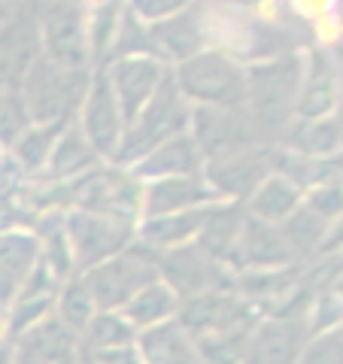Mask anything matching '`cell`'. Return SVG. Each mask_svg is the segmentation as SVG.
<instances>
[{
  "label": "cell",
  "mask_w": 343,
  "mask_h": 364,
  "mask_svg": "<svg viewBox=\"0 0 343 364\" xmlns=\"http://www.w3.org/2000/svg\"><path fill=\"white\" fill-rule=\"evenodd\" d=\"M304 79V52H289L246 67L243 112L253 122L261 146H280L295 124Z\"/></svg>",
  "instance_id": "cell-1"
},
{
  "label": "cell",
  "mask_w": 343,
  "mask_h": 364,
  "mask_svg": "<svg viewBox=\"0 0 343 364\" xmlns=\"http://www.w3.org/2000/svg\"><path fill=\"white\" fill-rule=\"evenodd\" d=\"M189 116H191V104L179 95V88L174 82V73H167L158 82L155 95L149 97V104L143 107V112L128 124L122 134V143L116 155L107 164L119 167V170H131L134 164H140L152 149H158L162 143L174 140V136L189 131Z\"/></svg>",
  "instance_id": "cell-2"
},
{
  "label": "cell",
  "mask_w": 343,
  "mask_h": 364,
  "mask_svg": "<svg viewBox=\"0 0 343 364\" xmlns=\"http://www.w3.org/2000/svg\"><path fill=\"white\" fill-rule=\"evenodd\" d=\"M179 95L191 107L243 109L246 100V67L222 52L204 49L189 61L170 67Z\"/></svg>",
  "instance_id": "cell-3"
},
{
  "label": "cell",
  "mask_w": 343,
  "mask_h": 364,
  "mask_svg": "<svg viewBox=\"0 0 343 364\" xmlns=\"http://www.w3.org/2000/svg\"><path fill=\"white\" fill-rule=\"evenodd\" d=\"M88 79L91 70H67V67L52 64L40 55L19 82V95L25 100L31 124H55L76 119Z\"/></svg>",
  "instance_id": "cell-4"
},
{
  "label": "cell",
  "mask_w": 343,
  "mask_h": 364,
  "mask_svg": "<svg viewBox=\"0 0 343 364\" xmlns=\"http://www.w3.org/2000/svg\"><path fill=\"white\" fill-rule=\"evenodd\" d=\"M79 277H83L97 313H119L146 286L158 282V252L134 240L119 255L100 261Z\"/></svg>",
  "instance_id": "cell-5"
},
{
  "label": "cell",
  "mask_w": 343,
  "mask_h": 364,
  "mask_svg": "<svg viewBox=\"0 0 343 364\" xmlns=\"http://www.w3.org/2000/svg\"><path fill=\"white\" fill-rule=\"evenodd\" d=\"M67 186V203L70 210H83L91 215H107L137 225L143 215V182L131 170H119L112 164H97Z\"/></svg>",
  "instance_id": "cell-6"
},
{
  "label": "cell",
  "mask_w": 343,
  "mask_h": 364,
  "mask_svg": "<svg viewBox=\"0 0 343 364\" xmlns=\"http://www.w3.org/2000/svg\"><path fill=\"white\" fill-rule=\"evenodd\" d=\"M310 337V306H285L261 316L246 337L240 364H298Z\"/></svg>",
  "instance_id": "cell-7"
},
{
  "label": "cell",
  "mask_w": 343,
  "mask_h": 364,
  "mask_svg": "<svg viewBox=\"0 0 343 364\" xmlns=\"http://www.w3.org/2000/svg\"><path fill=\"white\" fill-rule=\"evenodd\" d=\"M237 273L207 255L198 243H186L167 252H158V279L176 294L179 301L201 298V294L234 291Z\"/></svg>",
  "instance_id": "cell-8"
},
{
  "label": "cell",
  "mask_w": 343,
  "mask_h": 364,
  "mask_svg": "<svg viewBox=\"0 0 343 364\" xmlns=\"http://www.w3.org/2000/svg\"><path fill=\"white\" fill-rule=\"evenodd\" d=\"M40 28L43 58L67 70H91L85 37V4H31Z\"/></svg>",
  "instance_id": "cell-9"
},
{
  "label": "cell",
  "mask_w": 343,
  "mask_h": 364,
  "mask_svg": "<svg viewBox=\"0 0 343 364\" xmlns=\"http://www.w3.org/2000/svg\"><path fill=\"white\" fill-rule=\"evenodd\" d=\"M61 228L73 255L76 277L100 264V261L119 255L122 249H128L137 240V225L107 219V215H91L83 210H67Z\"/></svg>",
  "instance_id": "cell-10"
},
{
  "label": "cell",
  "mask_w": 343,
  "mask_h": 364,
  "mask_svg": "<svg viewBox=\"0 0 343 364\" xmlns=\"http://www.w3.org/2000/svg\"><path fill=\"white\" fill-rule=\"evenodd\" d=\"M280 146H249L234 155L216 158L204 164V179L216 191V198L225 203H243L258 191L265 179L277 173Z\"/></svg>",
  "instance_id": "cell-11"
},
{
  "label": "cell",
  "mask_w": 343,
  "mask_h": 364,
  "mask_svg": "<svg viewBox=\"0 0 343 364\" xmlns=\"http://www.w3.org/2000/svg\"><path fill=\"white\" fill-rule=\"evenodd\" d=\"M189 136L198 146L204 161L234 155L249 146H261L253 122L243 109H216V107H191Z\"/></svg>",
  "instance_id": "cell-12"
},
{
  "label": "cell",
  "mask_w": 343,
  "mask_h": 364,
  "mask_svg": "<svg viewBox=\"0 0 343 364\" xmlns=\"http://www.w3.org/2000/svg\"><path fill=\"white\" fill-rule=\"evenodd\" d=\"M76 124L100 161H110L116 155L125 134V122H122V109L116 104V95H112V88L107 82L104 67L91 70L85 97L76 112Z\"/></svg>",
  "instance_id": "cell-13"
},
{
  "label": "cell",
  "mask_w": 343,
  "mask_h": 364,
  "mask_svg": "<svg viewBox=\"0 0 343 364\" xmlns=\"http://www.w3.org/2000/svg\"><path fill=\"white\" fill-rule=\"evenodd\" d=\"M43 55L40 28L31 4H13V13L0 25V85H19Z\"/></svg>",
  "instance_id": "cell-14"
},
{
  "label": "cell",
  "mask_w": 343,
  "mask_h": 364,
  "mask_svg": "<svg viewBox=\"0 0 343 364\" xmlns=\"http://www.w3.org/2000/svg\"><path fill=\"white\" fill-rule=\"evenodd\" d=\"M104 73H107L112 95H116V104L122 109V122L128 128L143 112V107L149 104V97L155 95L158 82L167 73V64L155 58H122V61H110L104 67Z\"/></svg>",
  "instance_id": "cell-15"
},
{
  "label": "cell",
  "mask_w": 343,
  "mask_h": 364,
  "mask_svg": "<svg viewBox=\"0 0 343 364\" xmlns=\"http://www.w3.org/2000/svg\"><path fill=\"white\" fill-rule=\"evenodd\" d=\"M337 104H340V67L319 46L304 49V79H301L295 122L334 116Z\"/></svg>",
  "instance_id": "cell-16"
},
{
  "label": "cell",
  "mask_w": 343,
  "mask_h": 364,
  "mask_svg": "<svg viewBox=\"0 0 343 364\" xmlns=\"http://www.w3.org/2000/svg\"><path fill=\"white\" fill-rule=\"evenodd\" d=\"M301 264L298 255L292 252L289 240L283 237L280 225H265L255 219H243V231L231 258V270L243 273V270H283V267H295Z\"/></svg>",
  "instance_id": "cell-17"
},
{
  "label": "cell",
  "mask_w": 343,
  "mask_h": 364,
  "mask_svg": "<svg viewBox=\"0 0 343 364\" xmlns=\"http://www.w3.org/2000/svg\"><path fill=\"white\" fill-rule=\"evenodd\" d=\"M79 337L55 313L13 337V364H79Z\"/></svg>",
  "instance_id": "cell-18"
},
{
  "label": "cell",
  "mask_w": 343,
  "mask_h": 364,
  "mask_svg": "<svg viewBox=\"0 0 343 364\" xmlns=\"http://www.w3.org/2000/svg\"><path fill=\"white\" fill-rule=\"evenodd\" d=\"M158 61L167 67H176L182 61H189L191 55H198L207 49V40H204V25H201V4H186L164 21H155L149 25Z\"/></svg>",
  "instance_id": "cell-19"
},
{
  "label": "cell",
  "mask_w": 343,
  "mask_h": 364,
  "mask_svg": "<svg viewBox=\"0 0 343 364\" xmlns=\"http://www.w3.org/2000/svg\"><path fill=\"white\" fill-rule=\"evenodd\" d=\"M210 203H225L216 198V191L207 186L204 176H182V179H158L143 182V215L140 219H155V215H174Z\"/></svg>",
  "instance_id": "cell-20"
},
{
  "label": "cell",
  "mask_w": 343,
  "mask_h": 364,
  "mask_svg": "<svg viewBox=\"0 0 343 364\" xmlns=\"http://www.w3.org/2000/svg\"><path fill=\"white\" fill-rule=\"evenodd\" d=\"M40 261V240L33 231H0V310L16 304L21 286Z\"/></svg>",
  "instance_id": "cell-21"
},
{
  "label": "cell",
  "mask_w": 343,
  "mask_h": 364,
  "mask_svg": "<svg viewBox=\"0 0 343 364\" xmlns=\"http://www.w3.org/2000/svg\"><path fill=\"white\" fill-rule=\"evenodd\" d=\"M204 158L198 152L194 140L186 134L162 143L152 149L140 164L131 167V173L140 182H158V179H182V176H204Z\"/></svg>",
  "instance_id": "cell-22"
},
{
  "label": "cell",
  "mask_w": 343,
  "mask_h": 364,
  "mask_svg": "<svg viewBox=\"0 0 343 364\" xmlns=\"http://www.w3.org/2000/svg\"><path fill=\"white\" fill-rule=\"evenodd\" d=\"M213 207L216 203H210V207H198V210H186V213H174V215L140 219L137 222V243L149 246L152 252H167V249L194 243Z\"/></svg>",
  "instance_id": "cell-23"
},
{
  "label": "cell",
  "mask_w": 343,
  "mask_h": 364,
  "mask_svg": "<svg viewBox=\"0 0 343 364\" xmlns=\"http://www.w3.org/2000/svg\"><path fill=\"white\" fill-rule=\"evenodd\" d=\"M137 355H140V364H207L198 343L176 318L137 337Z\"/></svg>",
  "instance_id": "cell-24"
},
{
  "label": "cell",
  "mask_w": 343,
  "mask_h": 364,
  "mask_svg": "<svg viewBox=\"0 0 343 364\" xmlns=\"http://www.w3.org/2000/svg\"><path fill=\"white\" fill-rule=\"evenodd\" d=\"M97 164H104V161L88 146L76 119H70L64 124V131L58 134V143H55V149L49 155V164H46L43 176L49 182H73L79 176H85L88 170H95Z\"/></svg>",
  "instance_id": "cell-25"
},
{
  "label": "cell",
  "mask_w": 343,
  "mask_h": 364,
  "mask_svg": "<svg viewBox=\"0 0 343 364\" xmlns=\"http://www.w3.org/2000/svg\"><path fill=\"white\" fill-rule=\"evenodd\" d=\"M67 122H55V124H31V128L19 136V140L4 152L6 164L16 170L21 179H33L46 173L49 155L58 143V134L64 131Z\"/></svg>",
  "instance_id": "cell-26"
},
{
  "label": "cell",
  "mask_w": 343,
  "mask_h": 364,
  "mask_svg": "<svg viewBox=\"0 0 343 364\" xmlns=\"http://www.w3.org/2000/svg\"><path fill=\"white\" fill-rule=\"evenodd\" d=\"M340 112L325 119L295 122L283 136L280 149L304 158H340Z\"/></svg>",
  "instance_id": "cell-27"
},
{
  "label": "cell",
  "mask_w": 343,
  "mask_h": 364,
  "mask_svg": "<svg viewBox=\"0 0 343 364\" xmlns=\"http://www.w3.org/2000/svg\"><path fill=\"white\" fill-rule=\"evenodd\" d=\"M243 219H246V210L240 207V203H216L194 243H198L207 255H213L216 261H222V264L231 267L240 231H243Z\"/></svg>",
  "instance_id": "cell-28"
},
{
  "label": "cell",
  "mask_w": 343,
  "mask_h": 364,
  "mask_svg": "<svg viewBox=\"0 0 343 364\" xmlns=\"http://www.w3.org/2000/svg\"><path fill=\"white\" fill-rule=\"evenodd\" d=\"M304 203V195L292 186L289 179H283L280 173H273L258 186V191L243 203V210L249 219L265 222V225H283L289 215Z\"/></svg>",
  "instance_id": "cell-29"
},
{
  "label": "cell",
  "mask_w": 343,
  "mask_h": 364,
  "mask_svg": "<svg viewBox=\"0 0 343 364\" xmlns=\"http://www.w3.org/2000/svg\"><path fill=\"white\" fill-rule=\"evenodd\" d=\"M119 313L125 316V322H128L137 334H143V331H149V328L174 322L179 313V298L158 279L152 286H146L137 298H131V304H125Z\"/></svg>",
  "instance_id": "cell-30"
},
{
  "label": "cell",
  "mask_w": 343,
  "mask_h": 364,
  "mask_svg": "<svg viewBox=\"0 0 343 364\" xmlns=\"http://www.w3.org/2000/svg\"><path fill=\"white\" fill-rule=\"evenodd\" d=\"M134 328L125 322L122 313H95V318L85 325V331L79 334V352L85 355H100V352H116L137 346Z\"/></svg>",
  "instance_id": "cell-31"
},
{
  "label": "cell",
  "mask_w": 343,
  "mask_h": 364,
  "mask_svg": "<svg viewBox=\"0 0 343 364\" xmlns=\"http://www.w3.org/2000/svg\"><path fill=\"white\" fill-rule=\"evenodd\" d=\"M277 173L283 179H289L301 195H307V191H313L319 186L340 182V158H304V155H292L280 149Z\"/></svg>",
  "instance_id": "cell-32"
},
{
  "label": "cell",
  "mask_w": 343,
  "mask_h": 364,
  "mask_svg": "<svg viewBox=\"0 0 343 364\" xmlns=\"http://www.w3.org/2000/svg\"><path fill=\"white\" fill-rule=\"evenodd\" d=\"M119 16H122V4H95L85 9V37H88L91 70L107 64L112 40H116V31H119Z\"/></svg>",
  "instance_id": "cell-33"
},
{
  "label": "cell",
  "mask_w": 343,
  "mask_h": 364,
  "mask_svg": "<svg viewBox=\"0 0 343 364\" xmlns=\"http://www.w3.org/2000/svg\"><path fill=\"white\" fill-rule=\"evenodd\" d=\"M95 313H97V306H95V301H91L83 277L64 279L58 294H55V318L79 337L85 331V325L95 318Z\"/></svg>",
  "instance_id": "cell-34"
},
{
  "label": "cell",
  "mask_w": 343,
  "mask_h": 364,
  "mask_svg": "<svg viewBox=\"0 0 343 364\" xmlns=\"http://www.w3.org/2000/svg\"><path fill=\"white\" fill-rule=\"evenodd\" d=\"M122 58H155L158 61V52H155L149 25H143V21L131 13L128 4H122L119 31H116V40H112V49H110L107 64L110 61H122Z\"/></svg>",
  "instance_id": "cell-35"
},
{
  "label": "cell",
  "mask_w": 343,
  "mask_h": 364,
  "mask_svg": "<svg viewBox=\"0 0 343 364\" xmlns=\"http://www.w3.org/2000/svg\"><path fill=\"white\" fill-rule=\"evenodd\" d=\"M31 128L25 100L19 95V85H0V149H9L21 134Z\"/></svg>",
  "instance_id": "cell-36"
},
{
  "label": "cell",
  "mask_w": 343,
  "mask_h": 364,
  "mask_svg": "<svg viewBox=\"0 0 343 364\" xmlns=\"http://www.w3.org/2000/svg\"><path fill=\"white\" fill-rule=\"evenodd\" d=\"M340 346H343L340 328L316 334V337H310V343L304 346L298 364H340Z\"/></svg>",
  "instance_id": "cell-37"
},
{
  "label": "cell",
  "mask_w": 343,
  "mask_h": 364,
  "mask_svg": "<svg viewBox=\"0 0 343 364\" xmlns=\"http://www.w3.org/2000/svg\"><path fill=\"white\" fill-rule=\"evenodd\" d=\"M340 203H343L340 182L319 186V188H313V191H307L304 195V207L313 210L319 219H325V222H340Z\"/></svg>",
  "instance_id": "cell-38"
},
{
  "label": "cell",
  "mask_w": 343,
  "mask_h": 364,
  "mask_svg": "<svg viewBox=\"0 0 343 364\" xmlns=\"http://www.w3.org/2000/svg\"><path fill=\"white\" fill-rule=\"evenodd\" d=\"M128 6L143 25H155V21H164L174 13H179L186 6V0H137V4H128Z\"/></svg>",
  "instance_id": "cell-39"
},
{
  "label": "cell",
  "mask_w": 343,
  "mask_h": 364,
  "mask_svg": "<svg viewBox=\"0 0 343 364\" xmlns=\"http://www.w3.org/2000/svg\"><path fill=\"white\" fill-rule=\"evenodd\" d=\"M83 358L88 364H140V355H137V346L128 349H116V352H100V355H85Z\"/></svg>",
  "instance_id": "cell-40"
},
{
  "label": "cell",
  "mask_w": 343,
  "mask_h": 364,
  "mask_svg": "<svg viewBox=\"0 0 343 364\" xmlns=\"http://www.w3.org/2000/svg\"><path fill=\"white\" fill-rule=\"evenodd\" d=\"M0 364H13V340H0Z\"/></svg>",
  "instance_id": "cell-41"
},
{
  "label": "cell",
  "mask_w": 343,
  "mask_h": 364,
  "mask_svg": "<svg viewBox=\"0 0 343 364\" xmlns=\"http://www.w3.org/2000/svg\"><path fill=\"white\" fill-rule=\"evenodd\" d=\"M9 337V325H6V310H0V340Z\"/></svg>",
  "instance_id": "cell-42"
},
{
  "label": "cell",
  "mask_w": 343,
  "mask_h": 364,
  "mask_svg": "<svg viewBox=\"0 0 343 364\" xmlns=\"http://www.w3.org/2000/svg\"><path fill=\"white\" fill-rule=\"evenodd\" d=\"M9 13H13V4H0V25L6 21V16H9Z\"/></svg>",
  "instance_id": "cell-43"
},
{
  "label": "cell",
  "mask_w": 343,
  "mask_h": 364,
  "mask_svg": "<svg viewBox=\"0 0 343 364\" xmlns=\"http://www.w3.org/2000/svg\"><path fill=\"white\" fill-rule=\"evenodd\" d=\"M0 158H4V149H0Z\"/></svg>",
  "instance_id": "cell-44"
}]
</instances>
